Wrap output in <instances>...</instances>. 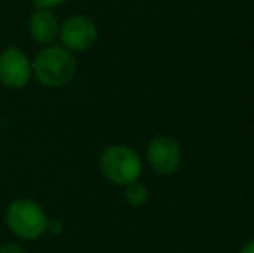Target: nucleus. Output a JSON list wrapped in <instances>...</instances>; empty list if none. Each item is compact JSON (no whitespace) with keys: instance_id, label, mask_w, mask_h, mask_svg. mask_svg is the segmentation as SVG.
I'll return each mask as SVG.
<instances>
[{"instance_id":"f257e3e1","label":"nucleus","mask_w":254,"mask_h":253,"mask_svg":"<svg viewBox=\"0 0 254 253\" xmlns=\"http://www.w3.org/2000/svg\"><path fill=\"white\" fill-rule=\"evenodd\" d=\"M33 78L45 88H61L71 84L78 70L76 58L63 45H45L31 59Z\"/></svg>"},{"instance_id":"f03ea898","label":"nucleus","mask_w":254,"mask_h":253,"mask_svg":"<svg viewBox=\"0 0 254 253\" xmlns=\"http://www.w3.org/2000/svg\"><path fill=\"white\" fill-rule=\"evenodd\" d=\"M49 215L38 201L16 198L5 208V226L21 241H37L47 234Z\"/></svg>"},{"instance_id":"7ed1b4c3","label":"nucleus","mask_w":254,"mask_h":253,"mask_svg":"<svg viewBox=\"0 0 254 253\" xmlns=\"http://www.w3.org/2000/svg\"><path fill=\"white\" fill-rule=\"evenodd\" d=\"M142 158L127 144H109L99 156V172L114 186H128L140 179Z\"/></svg>"},{"instance_id":"20e7f679","label":"nucleus","mask_w":254,"mask_h":253,"mask_svg":"<svg viewBox=\"0 0 254 253\" xmlns=\"http://www.w3.org/2000/svg\"><path fill=\"white\" fill-rule=\"evenodd\" d=\"M99 28L92 17L85 14H71L61 21L59 40L61 45L71 51L73 54L87 52L97 44Z\"/></svg>"},{"instance_id":"39448f33","label":"nucleus","mask_w":254,"mask_h":253,"mask_svg":"<svg viewBox=\"0 0 254 253\" xmlns=\"http://www.w3.org/2000/svg\"><path fill=\"white\" fill-rule=\"evenodd\" d=\"M33 78L31 58L19 47L9 45L0 52V85L7 90H23Z\"/></svg>"},{"instance_id":"423d86ee","label":"nucleus","mask_w":254,"mask_h":253,"mask_svg":"<svg viewBox=\"0 0 254 253\" xmlns=\"http://www.w3.org/2000/svg\"><path fill=\"white\" fill-rule=\"evenodd\" d=\"M147 162L159 175H171L180 167L182 149L170 135H157L147 146Z\"/></svg>"},{"instance_id":"0eeeda50","label":"nucleus","mask_w":254,"mask_h":253,"mask_svg":"<svg viewBox=\"0 0 254 253\" xmlns=\"http://www.w3.org/2000/svg\"><path fill=\"white\" fill-rule=\"evenodd\" d=\"M61 21L52 9H35L28 19V33L38 45H52L59 40Z\"/></svg>"},{"instance_id":"6e6552de","label":"nucleus","mask_w":254,"mask_h":253,"mask_svg":"<svg viewBox=\"0 0 254 253\" xmlns=\"http://www.w3.org/2000/svg\"><path fill=\"white\" fill-rule=\"evenodd\" d=\"M125 199H127L128 205L135 206V208L144 206L149 199V189L142 182L135 180V182L125 186Z\"/></svg>"},{"instance_id":"1a4fd4ad","label":"nucleus","mask_w":254,"mask_h":253,"mask_svg":"<svg viewBox=\"0 0 254 253\" xmlns=\"http://www.w3.org/2000/svg\"><path fill=\"white\" fill-rule=\"evenodd\" d=\"M33 3L35 9H57V7L64 5L67 0H30Z\"/></svg>"},{"instance_id":"9d476101","label":"nucleus","mask_w":254,"mask_h":253,"mask_svg":"<svg viewBox=\"0 0 254 253\" xmlns=\"http://www.w3.org/2000/svg\"><path fill=\"white\" fill-rule=\"evenodd\" d=\"M0 253H28V252L17 241H5V243L0 245Z\"/></svg>"},{"instance_id":"9b49d317","label":"nucleus","mask_w":254,"mask_h":253,"mask_svg":"<svg viewBox=\"0 0 254 253\" xmlns=\"http://www.w3.org/2000/svg\"><path fill=\"white\" fill-rule=\"evenodd\" d=\"M47 233L49 234H61L63 233V222H61V220H56V219H49Z\"/></svg>"},{"instance_id":"f8f14e48","label":"nucleus","mask_w":254,"mask_h":253,"mask_svg":"<svg viewBox=\"0 0 254 253\" xmlns=\"http://www.w3.org/2000/svg\"><path fill=\"white\" fill-rule=\"evenodd\" d=\"M241 253H254V240L249 241V243L241 250Z\"/></svg>"},{"instance_id":"ddd939ff","label":"nucleus","mask_w":254,"mask_h":253,"mask_svg":"<svg viewBox=\"0 0 254 253\" xmlns=\"http://www.w3.org/2000/svg\"><path fill=\"white\" fill-rule=\"evenodd\" d=\"M0 125H2V115H0Z\"/></svg>"}]
</instances>
